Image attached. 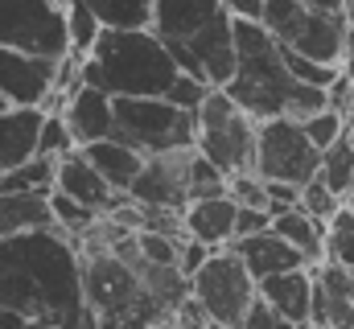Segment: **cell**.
<instances>
[{"mask_svg": "<svg viewBox=\"0 0 354 329\" xmlns=\"http://www.w3.org/2000/svg\"><path fill=\"white\" fill-rule=\"evenodd\" d=\"M0 313L29 326H99L87 305L83 247L62 227H37L0 239Z\"/></svg>", "mask_w": 354, "mask_h": 329, "instance_id": "1", "label": "cell"}, {"mask_svg": "<svg viewBox=\"0 0 354 329\" xmlns=\"http://www.w3.org/2000/svg\"><path fill=\"white\" fill-rule=\"evenodd\" d=\"M235 75L227 82L231 99L256 115V120H272V115H313L326 107V86L301 82L292 75L284 46L276 41V33L268 29L260 17H235Z\"/></svg>", "mask_w": 354, "mask_h": 329, "instance_id": "2", "label": "cell"}, {"mask_svg": "<svg viewBox=\"0 0 354 329\" xmlns=\"http://www.w3.org/2000/svg\"><path fill=\"white\" fill-rule=\"evenodd\" d=\"M153 29L181 70L227 86L235 75V12L227 0H153Z\"/></svg>", "mask_w": 354, "mask_h": 329, "instance_id": "3", "label": "cell"}, {"mask_svg": "<svg viewBox=\"0 0 354 329\" xmlns=\"http://www.w3.org/2000/svg\"><path fill=\"white\" fill-rule=\"evenodd\" d=\"M177 75L181 62L153 25H107L79 66V79L111 95H165Z\"/></svg>", "mask_w": 354, "mask_h": 329, "instance_id": "4", "label": "cell"}, {"mask_svg": "<svg viewBox=\"0 0 354 329\" xmlns=\"http://www.w3.org/2000/svg\"><path fill=\"white\" fill-rule=\"evenodd\" d=\"M83 284H87V305L95 309L99 326H153V321H174V313L149 297L140 272L111 247L83 255Z\"/></svg>", "mask_w": 354, "mask_h": 329, "instance_id": "5", "label": "cell"}, {"mask_svg": "<svg viewBox=\"0 0 354 329\" xmlns=\"http://www.w3.org/2000/svg\"><path fill=\"white\" fill-rule=\"evenodd\" d=\"M260 21L276 33L280 46H288L297 54H309L313 62L342 66L346 29H351L346 8H317L309 0H264Z\"/></svg>", "mask_w": 354, "mask_h": 329, "instance_id": "6", "label": "cell"}, {"mask_svg": "<svg viewBox=\"0 0 354 329\" xmlns=\"http://www.w3.org/2000/svg\"><path fill=\"white\" fill-rule=\"evenodd\" d=\"M115 136L140 149L145 157L194 149L198 144V115L177 107L165 95H115Z\"/></svg>", "mask_w": 354, "mask_h": 329, "instance_id": "7", "label": "cell"}, {"mask_svg": "<svg viewBox=\"0 0 354 329\" xmlns=\"http://www.w3.org/2000/svg\"><path fill=\"white\" fill-rule=\"evenodd\" d=\"M256 136L260 120L248 115L227 86H210L206 103L198 107V153H206L223 173L256 169Z\"/></svg>", "mask_w": 354, "mask_h": 329, "instance_id": "8", "label": "cell"}, {"mask_svg": "<svg viewBox=\"0 0 354 329\" xmlns=\"http://www.w3.org/2000/svg\"><path fill=\"white\" fill-rule=\"evenodd\" d=\"M189 288L202 301L210 326H227V329L243 326V313L260 297V280L252 276V267L243 263V255L231 243L210 251V259L189 276Z\"/></svg>", "mask_w": 354, "mask_h": 329, "instance_id": "9", "label": "cell"}, {"mask_svg": "<svg viewBox=\"0 0 354 329\" xmlns=\"http://www.w3.org/2000/svg\"><path fill=\"white\" fill-rule=\"evenodd\" d=\"M256 173L264 181H313L322 173V149L309 140L305 124L297 115H272L260 120L256 136Z\"/></svg>", "mask_w": 354, "mask_h": 329, "instance_id": "10", "label": "cell"}, {"mask_svg": "<svg viewBox=\"0 0 354 329\" xmlns=\"http://www.w3.org/2000/svg\"><path fill=\"white\" fill-rule=\"evenodd\" d=\"M0 41L66 58L71 54V29H66V4L62 0H0Z\"/></svg>", "mask_w": 354, "mask_h": 329, "instance_id": "11", "label": "cell"}, {"mask_svg": "<svg viewBox=\"0 0 354 329\" xmlns=\"http://www.w3.org/2000/svg\"><path fill=\"white\" fill-rule=\"evenodd\" d=\"M198 149V144H194ZM194 149H174V153H157L149 157L140 177L132 181L128 198L140 206H169V210H185L189 206V161Z\"/></svg>", "mask_w": 354, "mask_h": 329, "instance_id": "12", "label": "cell"}, {"mask_svg": "<svg viewBox=\"0 0 354 329\" xmlns=\"http://www.w3.org/2000/svg\"><path fill=\"white\" fill-rule=\"evenodd\" d=\"M58 62L62 58H46V54H29L17 46L0 41V91L8 95V103H41L58 95Z\"/></svg>", "mask_w": 354, "mask_h": 329, "instance_id": "13", "label": "cell"}, {"mask_svg": "<svg viewBox=\"0 0 354 329\" xmlns=\"http://www.w3.org/2000/svg\"><path fill=\"white\" fill-rule=\"evenodd\" d=\"M309 326L354 329V267L338 259L313 263V313Z\"/></svg>", "mask_w": 354, "mask_h": 329, "instance_id": "14", "label": "cell"}, {"mask_svg": "<svg viewBox=\"0 0 354 329\" xmlns=\"http://www.w3.org/2000/svg\"><path fill=\"white\" fill-rule=\"evenodd\" d=\"M62 115L79 140V149L91 140H107L115 136V95L95 86V82H75L66 95H62Z\"/></svg>", "mask_w": 354, "mask_h": 329, "instance_id": "15", "label": "cell"}, {"mask_svg": "<svg viewBox=\"0 0 354 329\" xmlns=\"http://www.w3.org/2000/svg\"><path fill=\"white\" fill-rule=\"evenodd\" d=\"M58 189H66L71 198H79L83 206L99 210V214L115 210V206L128 198V194H120V189L99 173V164L91 161L83 149H75V153L58 157Z\"/></svg>", "mask_w": 354, "mask_h": 329, "instance_id": "16", "label": "cell"}, {"mask_svg": "<svg viewBox=\"0 0 354 329\" xmlns=\"http://www.w3.org/2000/svg\"><path fill=\"white\" fill-rule=\"evenodd\" d=\"M41 124H46V107L41 103H8L0 111V173H8L12 164L29 161V157H37Z\"/></svg>", "mask_w": 354, "mask_h": 329, "instance_id": "17", "label": "cell"}, {"mask_svg": "<svg viewBox=\"0 0 354 329\" xmlns=\"http://www.w3.org/2000/svg\"><path fill=\"white\" fill-rule=\"evenodd\" d=\"M185 231L210 247H227L239 235V202L231 194L198 198L185 206Z\"/></svg>", "mask_w": 354, "mask_h": 329, "instance_id": "18", "label": "cell"}, {"mask_svg": "<svg viewBox=\"0 0 354 329\" xmlns=\"http://www.w3.org/2000/svg\"><path fill=\"white\" fill-rule=\"evenodd\" d=\"M260 292L280 309L288 326H309V313H313V267L309 263L260 280Z\"/></svg>", "mask_w": 354, "mask_h": 329, "instance_id": "19", "label": "cell"}, {"mask_svg": "<svg viewBox=\"0 0 354 329\" xmlns=\"http://www.w3.org/2000/svg\"><path fill=\"white\" fill-rule=\"evenodd\" d=\"M231 247L243 255V263L252 267L256 280H268V276H276V272H288V267H305V263H309L297 247L288 243V239H280L276 231L239 235V239H231Z\"/></svg>", "mask_w": 354, "mask_h": 329, "instance_id": "20", "label": "cell"}, {"mask_svg": "<svg viewBox=\"0 0 354 329\" xmlns=\"http://www.w3.org/2000/svg\"><path fill=\"white\" fill-rule=\"evenodd\" d=\"M83 153L99 164V173H103L120 194H128V189H132V181L140 177V169H145V161H149L140 149H132V144H128V140H120V136L91 140V144H83Z\"/></svg>", "mask_w": 354, "mask_h": 329, "instance_id": "21", "label": "cell"}, {"mask_svg": "<svg viewBox=\"0 0 354 329\" xmlns=\"http://www.w3.org/2000/svg\"><path fill=\"white\" fill-rule=\"evenodd\" d=\"M272 231L297 247V251L309 259V267L326 259V223H322V218H313L305 206L276 210V214H272Z\"/></svg>", "mask_w": 354, "mask_h": 329, "instance_id": "22", "label": "cell"}, {"mask_svg": "<svg viewBox=\"0 0 354 329\" xmlns=\"http://www.w3.org/2000/svg\"><path fill=\"white\" fill-rule=\"evenodd\" d=\"M37 227H58L50 194H4L0 189V239L21 235V231H37Z\"/></svg>", "mask_w": 354, "mask_h": 329, "instance_id": "23", "label": "cell"}, {"mask_svg": "<svg viewBox=\"0 0 354 329\" xmlns=\"http://www.w3.org/2000/svg\"><path fill=\"white\" fill-rule=\"evenodd\" d=\"M58 185V157H29V161L12 164L8 173H0V189L4 194H50Z\"/></svg>", "mask_w": 354, "mask_h": 329, "instance_id": "24", "label": "cell"}, {"mask_svg": "<svg viewBox=\"0 0 354 329\" xmlns=\"http://www.w3.org/2000/svg\"><path fill=\"white\" fill-rule=\"evenodd\" d=\"M326 185H334L342 198L354 189V140L351 132L342 140H334L330 149H322V173H317Z\"/></svg>", "mask_w": 354, "mask_h": 329, "instance_id": "25", "label": "cell"}, {"mask_svg": "<svg viewBox=\"0 0 354 329\" xmlns=\"http://www.w3.org/2000/svg\"><path fill=\"white\" fill-rule=\"evenodd\" d=\"M66 29H71V50L87 58L107 25H103V17L91 8L87 0H66Z\"/></svg>", "mask_w": 354, "mask_h": 329, "instance_id": "26", "label": "cell"}, {"mask_svg": "<svg viewBox=\"0 0 354 329\" xmlns=\"http://www.w3.org/2000/svg\"><path fill=\"white\" fill-rule=\"evenodd\" d=\"M214 194H231V173H223L206 153L194 149V161H189V202L214 198Z\"/></svg>", "mask_w": 354, "mask_h": 329, "instance_id": "27", "label": "cell"}, {"mask_svg": "<svg viewBox=\"0 0 354 329\" xmlns=\"http://www.w3.org/2000/svg\"><path fill=\"white\" fill-rule=\"evenodd\" d=\"M50 206H54V223L62 227V231H71V235H83V231H91L103 214L99 210H91V206H83L79 198H71L66 189H50Z\"/></svg>", "mask_w": 354, "mask_h": 329, "instance_id": "28", "label": "cell"}, {"mask_svg": "<svg viewBox=\"0 0 354 329\" xmlns=\"http://www.w3.org/2000/svg\"><path fill=\"white\" fill-rule=\"evenodd\" d=\"M103 17V25H153V0H87Z\"/></svg>", "mask_w": 354, "mask_h": 329, "instance_id": "29", "label": "cell"}, {"mask_svg": "<svg viewBox=\"0 0 354 329\" xmlns=\"http://www.w3.org/2000/svg\"><path fill=\"white\" fill-rule=\"evenodd\" d=\"M326 259H338V263L354 267V210H351V202L326 223Z\"/></svg>", "mask_w": 354, "mask_h": 329, "instance_id": "30", "label": "cell"}, {"mask_svg": "<svg viewBox=\"0 0 354 329\" xmlns=\"http://www.w3.org/2000/svg\"><path fill=\"white\" fill-rule=\"evenodd\" d=\"M301 206L313 214V218H322V223H330L342 206H346V198L334 189V185H326L322 177H313V181H305L301 185Z\"/></svg>", "mask_w": 354, "mask_h": 329, "instance_id": "31", "label": "cell"}, {"mask_svg": "<svg viewBox=\"0 0 354 329\" xmlns=\"http://www.w3.org/2000/svg\"><path fill=\"white\" fill-rule=\"evenodd\" d=\"M75 149H79V140H75V132H71V124H66L62 107H58V111H46L37 153H46V157H66V153H75Z\"/></svg>", "mask_w": 354, "mask_h": 329, "instance_id": "32", "label": "cell"}, {"mask_svg": "<svg viewBox=\"0 0 354 329\" xmlns=\"http://www.w3.org/2000/svg\"><path fill=\"white\" fill-rule=\"evenodd\" d=\"M301 124H305V132H309V140H313L317 149H330L334 140H342V136H346V115H342V111H334V107H322V111L305 115Z\"/></svg>", "mask_w": 354, "mask_h": 329, "instance_id": "33", "label": "cell"}, {"mask_svg": "<svg viewBox=\"0 0 354 329\" xmlns=\"http://www.w3.org/2000/svg\"><path fill=\"white\" fill-rule=\"evenodd\" d=\"M210 86H214V82H206V79H198V75H189V70H181V75L174 79V86L165 91V99H174L177 107H185V111L198 115V107L206 103Z\"/></svg>", "mask_w": 354, "mask_h": 329, "instance_id": "34", "label": "cell"}, {"mask_svg": "<svg viewBox=\"0 0 354 329\" xmlns=\"http://www.w3.org/2000/svg\"><path fill=\"white\" fill-rule=\"evenodd\" d=\"M231 198L239 206H268V181L256 169H239V173H231Z\"/></svg>", "mask_w": 354, "mask_h": 329, "instance_id": "35", "label": "cell"}, {"mask_svg": "<svg viewBox=\"0 0 354 329\" xmlns=\"http://www.w3.org/2000/svg\"><path fill=\"white\" fill-rule=\"evenodd\" d=\"M256 326H272V329H276V326H288V321L280 317V309H276V305L268 301L264 292H260V297L252 301V309L243 313V326H239V329H256Z\"/></svg>", "mask_w": 354, "mask_h": 329, "instance_id": "36", "label": "cell"}, {"mask_svg": "<svg viewBox=\"0 0 354 329\" xmlns=\"http://www.w3.org/2000/svg\"><path fill=\"white\" fill-rule=\"evenodd\" d=\"M210 251H214L210 243H202V239L185 235V239H181V251H177V263H181V272H185V276H194V272H198V267L210 259Z\"/></svg>", "mask_w": 354, "mask_h": 329, "instance_id": "37", "label": "cell"}, {"mask_svg": "<svg viewBox=\"0 0 354 329\" xmlns=\"http://www.w3.org/2000/svg\"><path fill=\"white\" fill-rule=\"evenodd\" d=\"M326 107H334V111H342V115L354 107V79L346 70H338V79L326 86Z\"/></svg>", "mask_w": 354, "mask_h": 329, "instance_id": "38", "label": "cell"}, {"mask_svg": "<svg viewBox=\"0 0 354 329\" xmlns=\"http://www.w3.org/2000/svg\"><path fill=\"white\" fill-rule=\"evenodd\" d=\"M268 206H272V214L288 210V206H301V185L297 181H268Z\"/></svg>", "mask_w": 354, "mask_h": 329, "instance_id": "39", "label": "cell"}, {"mask_svg": "<svg viewBox=\"0 0 354 329\" xmlns=\"http://www.w3.org/2000/svg\"><path fill=\"white\" fill-rule=\"evenodd\" d=\"M260 231H272V210L268 206H239V235H260Z\"/></svg>", "mask_w": 354, "mask_h": 329, "instance_id": "40", "label": "cell"}, {"mask_svg": "<svg viewBox=\"0 0 354 329\" xmlns=\"http://www.w3.org/2000/svg\"><path fill=\"white\" fill-rule=\"evenodd\" d=\"M235 17H260L264 12V0H227Z\"/></svg>", "mask_w": 354, "mask_h": 329, "instance_id": "41", "label": "cell"}, {"mask_svg": "<svg viewBox=\"0 0 354 329\" xmlns=\"http://www.w3.org/2000/svg\"><path fill=\"white\" fill-rule=\"evenodd\" d=\"M342 70L354 79V17H351V29H346V50H342Z\"/></svg>", "mask_w": 354, "mask_h": 329, "instance_id": "42", "label": "cell"}, {"mask_svg": "<svg viewBox=\"0 0 354 329\" xmlns=\"http://www.w3.org/2000/svg\"><path fill=\"white\" fill-rule=\"evenodd\" d=\"M309 4H317V8H346V0H309Z\"/></svg>", "mask_w": 354, "mask_h": 329, "instance_id": "43", "label": "cell"}, {"mask_svg": "<svg viewBox=\"0 0 354 329\" xmlns=\"http://www.w3.org/2000/svg\"><path fill=\"white\" fill-rule=\"evenodd\" d=\"M4 107H8V95H4V91H0V111H4Z\"/></svg>", "mask_w": 354, "mask_h": 329, "instance_id": "44", "label": "cell"}, {"mask_svg": "<svg viewBox=\"0 0 354 329\" xmlns=\"http://www.w3.org/2000/svg\"><path fill=\"white\" fill-rule=\"evenodd\" d=\"M346 12H351V17H354V0H346Z\"/></svg>", "mask_w": 354, "mask_h": 329, "instance_id": "45", "label": "cell"}, {"mask_svg": "<svg viewBox=\"0 0 354 329\" xmlns=\"http://www.w3.org/2000/svg\"><path fill=\"white\" fill-rule=\"evenodd\" d=\"M346 202H351V210H354V189H351V194H346Z\"/></svg>", "mask_w": 354, "mask_h": 329, "instance_id": "46", "label": "cell"}, {"mask_svg": "<svg viewBox=\"0 0 354 329\" xmlns=\"http://www.w3.org/2000/svg\"><path fill=\"white\" fill-rule=\"evenodd\" d=\"M62 4H66V0H62Z\"/></svg>", "mask_w": 354, "mask_h": 329, "instance_id": "47", "label": "cell"}]
</instances>
